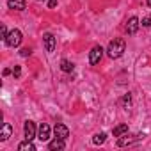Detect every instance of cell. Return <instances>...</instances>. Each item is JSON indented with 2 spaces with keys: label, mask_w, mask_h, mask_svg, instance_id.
Instances as JSON below:
<instances>
[{
  "label": "cell",
  "mask_w": 151,
  "mask_h": 151,
  "mask_svg": "<svg viewBox=\"0 0 151 151\" xmlns=\"http://www.w3.org/2000/svg\"><path fill=\"white\" fill-rule=\"evenodd\" d=\"M124 50H126V43H124V39L117 37V39H114V41L109 43L107 53H109L110 59H119V57L124 53Z\"/></svg>",
  "instance_id": "cell-1"
},
{
  "label": "cell",
  "mask_w": 151,
  "mask_h": 151,
  "mask_svg": "<svg viewBox=\"0 0 151 151\" xmlns=\"http://www.w3.org/2000/svg\"><path fill=\"white\" fill-rule=\"evenodd\" d=\"M22 41H23V34H22V30H18V29H13V30L7 34V37H6V45L11 46V48L20 46Z\"/></svg>",
  "instance_id": "cell-2"
},
{
  "label": "cell",
  "mask_w": 151,
  "mask_h": 151,
  "mask_svg": "<svg viewBox=\"0 0 151 151\" xmlns=\"http://www.w3.org/2000/svg\"><path fill=\"white\" fill-rule=\"evenodd\" d=\"M140 139H144V135H128V133H124V135H121L119 139H117V146L119 147H123V146H130V144H133V142H137V140H140Z\"/></svg>",
  "instance_id": "cell-3"
},
{
  "label": "cell",
  "mask_w": 151,
  "mask_h": 151,
  "mask_svg": "<svg viewBox=\"0 0 151 151\" xmlns=\"http://www.w3.org/2000/svg\"><path fill=\"white\" fill-rule=\"evenodd\" d=\"M103 52H105V50H103L101 46H94V48L89 52V64H91V66H96V64L101 60Z\"/></svg>",
  "instance_id": "cell-4"
},
{
  "label": "cell",
  "mask_w": 151,
  "mask_h": 151,
  "mask_svg": "<svg viewBox=\"0 0 151 151\" xmlns=\"http://www.w3.org/2000/svg\"><path fill=\"white\" fill-rule=\"evenodd\" d=\"M53 133H55V137H59V139H62V140H68V137H69V128H68L66 124H62V123H57L55 128H53Z\"/></svg>",
  "instance_id": "cell-5"
},
{
  "label": "cell",
  "mask_w": 151,
  "mask_h": 151,
  "mask_svg": "<svg viewBox=\"0 0 151 151\" xmlns=\"http://www.w3.org/2000/svg\"><path fill=\"white\" fill-rule=\"evenodd\" d=\"M23 132H25V139H27V140H32V139L37 137V135H36V124H34V121H25Z\"/></svg>",
  "instance_id": "cell-6"
},
{
  "label": "cell",
  "mask_w": 151,
  "mask_h": 151,
  "mask_svg": "<svg viewBox=\"0 0 151 151\" xmlns=\"http://www.w3.org/2000/svg\"><path fill=\"white\" fill-rule=\"evenodd\" d=\"M139 25H140L139 18H137V16H132V18H130L128 22H126V32H128L130 36L137 34V30H139Z\"/></svg>",
  "instance_id": "cell-7"
},
{
  "label": "cell",
  "mask_w": 151,
  "mask_h": 151,
  "mask_svg": "<svg viewBox=\"0 0 151 151\" xmlns=\"http://www.w3.org/2000/svg\"><path fill=\"white\" fill-rule=\"evenodd\" d=\"M43 43H45V48H46V52H53L55 50V36L52 34V32H46L45 36H43Z\"/></svg>",
  "instance_id": "cell-8"
},
{
  "label": "cell",
  "mask_w": 151,
  "mask_h": 151,
  "mask_svg": "<svg viewBox=\"0 0 151 151\" xmlns=\"http://www.w3.org/2000/svg\"><path fill=\"white\" fill-rule=\"evenodd\" d=\"M37 139H39L41 142L50 140V126H48L46 123H41V126H39V130H37Z\"/></svg>",
  "instance_id": "cell-9"
},
{
  "label": "cell",
  "mask_w": 151,
  "mask_h": 151,
  "mask_svg": "<svg viewBox=\"0 0 151 151\" xmlns=\"http://www.w3.org/2000/svg\"><path fill=\"white\" fill-rule=\"evenodd\" d=\"M64 147H66V140H62V139H59V137H55L53 140L48 142V149H50V151H62Z\"/></svg>",
  "instance_id": "cell-10"
},
{
  "label": "cell",
  "mask_w": 151,
  "mask_h": 151,
  "mask_svg": "<svg viewBox=\"0 0 151 151\" xmlns=\"http://www.w3.org/2000/svg\"><path fill=\"white\" fill-rule=\"evenodd\" d=\"M7 6H9V9L23 11V9H25V6H27V0H7Z\"/></svg>",
  "instance_id": "cell-11"
},
{
  "label": "cell",
  "mask_w": 151,
  "mask_h": 151,
  "mask_svg": "<svg viewBox=\"0 0 151 151\" xmlns=\"http://www.w3.org/2000/svg\"><path fill=\"white\" fill-rule=\"evenodd\" d=\"M11 133H13V126L9 124V123H4L2 124V132H0V140H7L9 137H11Z\"/></svg>",
  "instance_id": "cell-12"
},
{
  "label": "cell",
  "mask_w": 151,
  "mask_h": 151,
  "mask_svg": "<svg viewBox=\"0 0 151 151\" xmlns=\"http://www.w3.org/2000/svg\"><path fill=\"white\" fill-rule=\"evenodd\" d=\"M18 149L20 151H36V146L32 144V140H27L25 139V142H20L18 144Z\"/></svg>",
  "instance_id": "cell-13"
},
{
  "label": "cell",
  "mask_w": 151,
  "mask_h": 151,
  "mask_svg": "<svg viewBox=\"0 0 151 151\" xmlns=\"http://www.w3.org/2000/svg\"><path fill=\"white\" fill-rule=\"evenodd\" d=\"M60 69H62L64 73H71V71L75 69V64L69 62L68 59H62V60H60Z\"/></svg>",
  "instance_id": "cell-14"
},
{
  "label": "cell",
  "mask_w": 151,
  "mask_h": 151,
  "mask_svg": "<svg viewBox=\"0 0 151 151\" xmlns=\"http://www.w3.org/2000/svg\"><path fill=\"white\" fill-rule=\"evenodd\" d=\"M112 133H114V137H121V135L128 133V124H117V126L112 130Z\"/></svg>",
  "instance_id": "cell-15"
},
{
  "label": "cell",
  "mask_w": 151,
  "mask_h": 151,
  "mask_svg": "<svg viewBox=\"0 0 151 151\" xmlns=\"http://www.w3.org/2000/svg\"><path fill=\"white\" fill-rule=\"evenodd\" d=\"M105 140H107V133H103V132H100V133H96V135L93 137V144H96V146L103 144Z\"/></svg>",
  "instance_id": "cell-16"
},
{
  "label": "cell",
  "mask_w": 151,
  "mask_h": 151,
  "mask_svg": "<svg viewBox=\"0 0 151 151\" xmlns=\"http://www.w3.org/2000/svg\"><path fill=\"white\" fill-rule=\"evenodd\" d=\"M20 75H22V68L20 66H14L13 68V77L14 78H20Z\"/></svg>",
  "instance_id": "cell-17"
},
{
  "label": "cell",
  "mask_w": 151,
  "mask_h": 151,
  "mask_svg": "<svg viewBox=\"0 0 151 151\" xmlns=\"http://www.w3.org/2000/svg\"><path fill=\"white\" fill-rule=\"evenodd\" d=\"M30 53H32L30 48H22V50H20V55H22V57H29Z\"/></svg>",
  "instance_id": "cell-18"
},
{
  "label": "cell",
  "mask_w": 151,
  "mask_h": 151,
  "mask_svg": "<svg viewBox=\"0 0 151 151\" xmlns=\"http://www.w3.org/2000/svg\"><path fill=\"white\" fill-rule=\"evenodd\" d=\"M130 103H132V98H130V94H126V96L123 98V105L128 109V107H130Z\"/></svg>",
  "instance_id": "cell-19"
},
{
  "label": "cell",
  "mask_w": 151,
  "mask_h": 151,
  "mask_svg": "<svg viewBox=\"0 0 151 151\" xmlns=\"http://www.w3.org/2000/svg\"><path fill=\"white\" fill-rule=\"evenodd\" d=\"M142 25H144V27H151V16L144 18V20H142Z\"/></svg>",
  "instance_id": "cell-20"
},
{
  "label": "cell",
  "mask_w": 151,
  "mask_h": 151,
  "mask_svg": "<svg viewBox=\"0 0 151 151\" xmlns=\"http://www.w3.org/2000/svg\"><path fill=\"white\" fill-rule=\"evenodd\" d=\"M55 6H57V0H48V7L50 9H53Z\"/></svg>",
  "instance_id": "cell-21"
},
{
  "label": "cell",
  "mask_w": 151,
  "mask_h": 151,
  "mask_svg": "<svg viewBox=\"0 0 151 151\" xmlns=\"http://www.w3.org/2000/svg\"><path fill=\"white\" fill-rule=\"evenodd\" d=\"M146 4H147V6H149V7H151V0H146Z\"/></svg>",
  "instance_id": "cell-22"
}]
</instances>
